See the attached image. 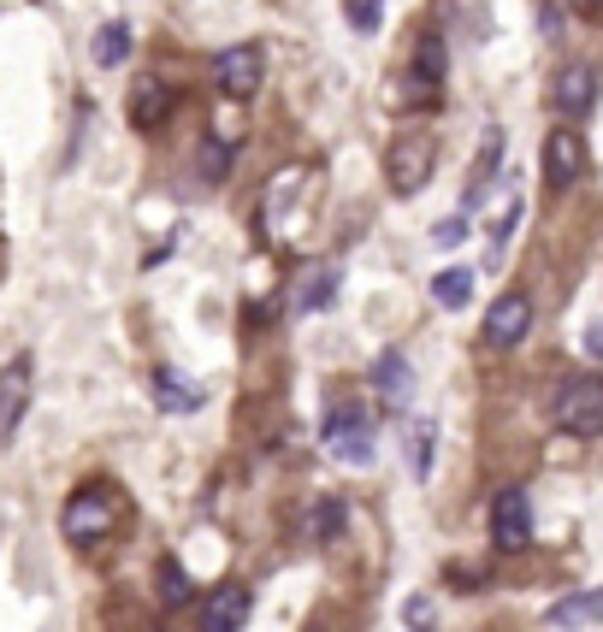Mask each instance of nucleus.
<instances>
[{"instance_id": "9d476101", "label": "nucleus", "mask_w": 603, "mask_h": 632, "mask_svg": "<svg viewBox=\"0 0 603 632\" xmlns=\"http://www.w3.org/2000/svg\"><path fill=\"white\" fill-rule=\"evenodd\" d=\"M249 621V586H214L208 603H201V632H243Z\"/></svg>"}, {"instance_id": "5701e85b", "label": "nucleus", "mask_w": 603, "mask_h": 632, "mask_svg": "<svg viewBox=\"0 0 603 632\" xmlns=\"http://www.w3.org/2000/svg\"><path fill=\"white\" fill-rule=\"evenodd\" d=\"M343 19H350L355 36H373L378 19H385V0H343Z\"/></svg>"}, {"instance_id": "0eeeda50", "label": "nucleus", "mask_w": 603, "mask_h": 632, "mask_svg": "<svg viewBox=\"0 0 603 632\" xmlns=\"http://www.w3.org/2000/svg\"><path fill=\"white\" fill-rule=\"evenodd\" d=\"M30 372H37V367H30V355H19V361L0 367V450L19 438V420L30 408Z\"/></svg>"}, {"instance_id": "bb28decb", "label": "nucleus", "mask_w": 603, "mask_h": 632, "mask_svg": "<svg viewBox=\"0 0 603 632\" xmlns=\"http://www.w3.org/2000/svg\"><path fill=\"white\" fill-rule=\"evenodd\" d=\"M201 172H208V178L226 172V148H219V143H208V154H201Z\"/></svg>"}, {"instance_id": "39448f33", "label": "nucleus", "mask_w": 603, "mask_h": 632, "mask_svg": "<svg viewBox=\"0 0 603 632\" xmlns=\"http://www.w3.org/2000/svg\"><path fill=\"white\" fill-rule=\"evenodd\" d=\"M261 72H267V54L254 42H237L226 48V54H214V83L226 101H249L254 89H261Z\"/></svg>"}, {"instance_id": "2eb2a0df", "label": "nucleus", "mask_w": 603, "mask_h": 632, "mask_svg": "<svg viewBox=\"0 0 603 632\" xmlns=\"http://www.w3.org/2000/svg\"><path fill=\"white\" fill-rule=\"evenodd\" d=\"M592 101H597L592 65H562V72H557V107H562V113H585Z\"/></svg>"}, {"instance_id": "4468645a", "label": "nucleus", "mask_w": 603, "mask_h": 632, "mask_svg": "<svg viewBox=\"0 0 603 632\" xmlns=\"http://www.w3.org/2000/svg\"><path fill=\"white\" fill-rule=\"evenodd\" d=\"M154 402H160V414H189V408H201V385L184 379L178 367H160L154 372Z\"/></svg>"}, {"instance_id": "7ed1b4c3", "label": "nucleus", "mask_w": 603, "mask_h": 632, "mask_svg": "<svg viewBox=\"0 0 603 632\" xmlns=\"http://www.w3.org/2000/svg\"><path fill=\"white\" fill-rule=\"evenodd\" d=\"M113 520H118V503H113L107 485H83V491H72V503H65V515H60L65 538H72L77 550H90V544L107 538Z\"/></svg>"}, {"instance_id": "6ab92c4d", "label": "nucleus", "mask_w": 603, "mask_h": 632, "mask_svg": "<svg viewBox=\"0 0 603 632\" xmlns=\"http://www.w3.org/2000/svg\"><path fill=\"white\" fill-rule=\"evenodd\" d=\"M403 455H408V473H415V480H426V473H433V420H415V425H408Z\"/></svg>"}, {"instance_id": "393cba45", "label": "nucleus", "mask_w": 603, "mask_h": 632, "mask_svg": "<svg viewBox=\"0 0 603 632\" xmlns=\"http://www.w3.org/2000/svg\"><path fill=\"white\" fill-rule=\"evenodd\" d=\"M403 621H408V632H433V597H408Z\"/></svg>"}, {"instance_id": "1a4fd4ad", "label": "nucleus", "mask_w": 603, "mask_h": 632, "mask_svg": "<svg viewBox=\"0 0 603 632\" xmlns=\"http://www.w3.org/2000/svg\"><path fill=\"white\" fill-rule=\"evenodd\" d=\"M580 172H585L580 136H574V130H550V136H544V183H550V190H574Z\"/></svg>"}, {"instance_id": "a878e982", "label": "nucleus", "mask_w": 603, "mask_h": 632, "mask_svg": "<svg viewBox=\"0 0 603 632\" xmlns=\"http://www.w3.org/2000/svg\"><path fill=\"white\" fill-rule=\"evenodd\" d=\"M461 236H468V213H456V219H444V225H433V249H456Z\"/></svg>"}, {"instance_id": "6e6552de", "label": "nucleus", "mask_w": 603, "mask_h": 632, "mask_svg": "<svg viewBox=\"0 0 603 632\" xmlns=\"http://www.w3.org/2000/svg\"><path fill=\"white\" fill-rule=\"evenodd\" d=\"M527 326H532V302L521 296V289H509V296H497L491 314H486V344L491 349H514L527 337Z\"/></svg>"}, {"instance_id": "ddd939ff", "label": "nucleus", "mask_w": 603, "mask_h": 632, "mask_svg": "<svg viewBox=\"0 0 603 632\" xmlns=\"http://www.w3.org/2000/svg\"><path fill=\"white\" fill-rule=\"evenodd\" d=\"M373 390L385 397L391 408H403L408 402V390H415V372H408V355L403 349H385L373 361Z\"/></svg>"}, {"instance_id": "a211bd4d", "label": "nucleus", "mask_w": 603, "mask_h": 632, "mask_svg": "<svg viewBox=\"0 0 603 632\" xmlns=\"http://www.w3.org/2000/svg\"><path fill=\"white\" fill-rule=\"evenodd\" d=\"M433 302L450 307V314H456V307H468V302H474V272H468V266L438 272V278H433Z\"/></svg>"}, {"instance_id": "f03ea898", "label": "nucleus", "mask_w": 603, "mask_h": 632, "mask_svg": "<svg viewBox=\"0 0 603 632\" xmlns=\"http://www.w3.org/2000/svg\"><path fill=\"white\" fill-rule=\"evenodd\" d=\"M320 438H325V455H337L343 467H367V461L378 455L373 425H367V414H361V402H337L332 414H325Z\"/></svg>"}, {"instance_id": "412c9836", "label": "nucleus", "mask_w": 603, "mask_h": 632, "mask_svg": "<svg viewBox=\"0 0 603 632\" xmlns=\"http://www.w3.org/2000/svg\"><path fill=\"white\" fill-rule=\"evenodd\" d=\"M337 302V272L325 266V272H314V278L302 284V296H297V307L302 314H320V307H332Z\"/></svg>"}, {"instance_id": "aec40b11", "label": "nucleus", "mask_w": 603, "mask_h": 632, "mask_svg": "<svg viewBox=\"0 0 603 632\" xmlns=\"http://www.w3.org/2000/svg\"><path fill=\"white\" fill-rule=\"evenodd\" d=\"M131 60V24H101L95 30V65H125Z\"/></svg>"}, {"instance_id": "dca6fc26", "label": "nucleus", "mask_w": 603, "mask_h": 632, "mask_svg": "<svg viewBox=\"0 0 603 632\" xmlns=\"http://www.w3.org/2000/svg\"><path fill=\"white\" fill-rule=\"evenodd\" d=\"M408 72H415L420 89H438L444 72H450V54H444V42H438V36H420V42H415V60H408Z\"/></svg>"}, {"instance_id": "b1692460", "label": "nucleus", "mask_w": 603, "mask_h": 632, "mask_svg": "<svg viewBox=\"0 0 603 632\" xmlns=\"http://www.w3.org/2000/svg\"><path fill=\"white\" fill-rule=\"evenodd\" d=\"M160 597L166 603H184L189 597V573L178 568V561H160Z\"/></svg>"}, {"instance_id": "9b49d317", "label": "nucleus", "mask_w": 603, "mask_h": 632, "mask_svg": "<svg viewBox=\"0 0 603 632\" xmlns=\"http://www.w3.org/2000/svg\"><path fill=\"white\" fill-rule=\"evenodd\" d=\"M131 125L136 130H160L166 125V118H171V89H166V83L160 77H136L131 83Z\"/></svg>"}, {"instance_id": "20e7f679", "label": "nucleus", "mask_w": 603, "mask_h": 632, "mask_svg": "<svg viewBox=\"0 0 603 632\" xmlns=\"http://www.w3.org/2000/svg\"><path fill=\"white\" fill-rule=\"evenodd\" d=\"M557 425L574 438H597L603 432V379H568L557 397Z\"/></svg>"}, {"instance_id": "f257e3e1", "label": "nucleus", "mask_w": 603, "mask_h": 632, "mask_svg": "<svg viewBox=\"0 0 603 632\" xmlns=\"http://www.w3.org/2000/svg\"><path fill=\"white\" fill-rule=\"evenodd\" d=\"M433 166H438V143L426 130L391 136V148H385V183H391L396 196H420V183L433 178Z\"/></svg>"}, {"instance_id": "cd10ccee", "label": "nucleus", "mask_w": 603, "mask_h": 632, "mask_svg": "<svg viewBox=\"0 0 603 632\" xmlns=\"http://www.w3.org/2000/svg\"><path fill=\"white\" fill-rule=\"evenodd\" d=\"M585 355H592V361H603V319H592V326H585Z\"/></svg>"}, {"instance_id": "f3484780", "label": "nucleus", "mask_w": 603, "mask_h": 632, "mask_svg": "<svg viewBox=\"0 0 603 632\" xmlns=\"http://www.w3.org/2000/svg\"><path fill=\"white\" fill-rule=\"evenodd\" d=\"M514 225H521V190H503V201H497V213H491V225H486V236H491V266L503 261V243L514 236Z\"/></svg>"}, {"instance_id": "423d86ee", "label": "nucleus", "mask_w": 603, "mask_h": 632, "mask_svg": "<svg viewBox=\"0 0 603 632\" xmlns=\"http://www.w3.org/2000/svg\"><path fill=\"white\" fill-rule=\"evenodd\" d=\"M491 544L497 550H527L532 544V497L521 485H509V491L491 497Z\"/></svg>"}, {"instance_id": "f8f14e48", "label": "nucleus", "mask_w": 603, "mask_h": 632, "mask_svg": "<svg viewBox=\"0 0 603 632\" xmlns=\"http://www.w3.org/2000/svg\"><path fill=\"white\" fill-rule=\"evenodd\" d=\"M544 621L557 626V632H585V626H597V621H603V586H597V591H568V597H557Z\"/></svg>"}, {"instance_id": "4be33fe9", "label": "nucleus", "mask_w": 603, "mask_h": 632, "mask_svg": "<svg viewBox=\"0 0 603 632\" xmlns=\"http://www.w3.org/2000/svg\"><path fill=\"white\" fill-rule=\"evenodd\" d=\"M314 526H308V533H314V544H332V538H343V503L337 497H325V503H314V515H308Z\"/></svg>"}]
</instances>
